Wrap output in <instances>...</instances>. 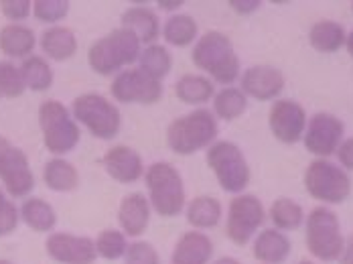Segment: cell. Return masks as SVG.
<instances>
[{
    "instance_id": "obj_1",
    "label": "cell",
    "mask_w": 353,
    "mask_h": 264,
    "mask_svg": "<svg viewBox=\"0 0 353 264\" xmlns=\"http://www.w3.org/2000/svg\"><path fill=\"white\" fill-rule=\"evenodd\" d=\"M191 61L197 70L205 72L213 81L223 88L232 85L240 77V57L232 39L221 31H208L195 41Z\"/></svg>"
},
{
    "instance_id": "obj_2",
    "label": "cell",
    "mask_w": 353,
    "mask_h": 264,
    "mask_svg": "<svg viewBox=\"0 0 353 264\" xmlns=\"http://www.w3.org/2000/svg\"><path fill=\"white\" fill-rule=\"evenodd\" d=\"M217 134L219 126L212 110L195 108L171 120V124L167 126V145L175 154L189 156L210 149L217 141Z\"/></svg>"
},
{
    "instance_id": "obj_3",
    "label": "cell",
    "mask_w": 353,
    "mask_h": 264,
    "mask_svg": "<svg viewBox=\"0 0 353 264\" xmlns=\"http://www.w3.org/2000/svg\"><path fill=\"white\" fill-rule=\"evenodd\" d=\"M142 43L139 37L120 27L100 37L88 51L90 68L100 76H118L120 72L128 70L134 61H139Z\"/></svg>"
},
{
    "instance_id": "obj_4",
    "label": "cell",
    "mask_w": 353,
    "mask_h": 264,
    "mask_svg": "<svg viewBox=\"0 0 353 264\" xmlns=\"http://www.w3.org/2000/svg\"><path fill=\"white\" fill-rule=\"evenodd\" d=\"M150 207L161 218H175L187 203V191L181 173L169 161H157L144 171Z\"/></svg>"
},
{
    "instance_id": "obj_5",
    "label": "cell",
    "mask_w": 353,
    "mask_h": 264,
    "mask_svg": "<svg viewBox=\"0 0 353 264\" xmlns=\"http://www.w3.org/2000/svg\"><path fill=\"white\" fill-rule=\"evenodd\" d=\"M39 126L43 132V145L55 156L73 151L79 145L81 132L73 114L59 100H45L39 106Z\"/></svg>"
},
{
    "instance_id": "obj_6",
    "label": "cell",
    "mask_w": 353,
    "mask_h": 264,
    "mask_svg": "<svg viewBox=\"0 0 353 264\" xmlns=\"http://www.w3.org/2000/svg\"><path fill=\"white\" fill-rule=\"evenodd\" d=\"M309 252L323 261L335 263L345 252V238L341 234L339 218L333 210L319 205L307 216V236H305Z\"/></svg>"
},
{
    "instance_id": "obj_7",
    "label": "cell",
    "mask_w": 353,
    "mask_h": 264,
    "mask_svg": "<svg viewBox=\"0 0 353 264\" xmlns=\"http://www.w3.org/2000/svg\"><path fill=\"white\" fill-rule=\"evenodd\" d=\"M205 161L223 191L240 195L250 185V165L236 143L215 141L205 152Z\"/></svg>"
},
{
    "instance_id": "obj_8",
    "label": "cell",
    "mask_w": 353,
    "mask_h": 264,
    "mask_svg": "<svg viewBox=\"0 0 353 264\" xmlns=\"http://www.w3.org/2000/svg\"><path fill=\"white\" fill-rule=\"evenodd\" d=\"M71 114L75 122L83 124L100 141H110L118 136L122 126V114L118 106L112 104V100H108L106 96L96 92L77 96L71 104Z\"/></svg>"
},
{
    "instance_id": "obj_9",
    "label": "cell",
    "mask_w": 353,
    "mask_h": 264,
    "mask_svg": "<svg viewBox=\"0 0 353 264\" xmlns=\"http://www.w3.org/2000/svg\"><path fill=\"white\" fill-rule=\"evenodd\" d=\"M305 187L313 199L335 205L343 203L350 197L352 179L347 171L341 169L339 165L327 159H317L305 171Z\"/></svg>"
},
{
    "instance_id": "obj_10",
    "label": "cell",
    "mask_w": 353,
    "mask_h": 264,
    "mask_svg": "<svg viewBox=\"0 0 353 264\" xmlns=\"http://www.w3.org/2000/svg\"><path fill=\"white\" fill-rule=\"evenodd\" d=\"M264 220H266V210L262 201L252 193H240L230 201L228 218H225V234L234 244L244 246L254 238V234L264 224Z\"/></svg>"
},
{
    "instance_id": "obj_11",
    "label": "cell",
    "mask_w": 353,
    "mask_h": 264,
    "mask_svg": "<svg viewBox=\"0 0 353 264\" xmlns=\"http://www.w3.org/2000/svg\"><path fill=\"white\" fill-rule=\"evenodd\" d=\"M112 98L120 104H142L152 106L163 98V83L146 76L141 68H130L114 76L110 85Z\"/></svg>"
},
{
    "instance_id": "obj_12",
    "label": "cell",
    "mask_w": 353,
    "mask_h": 264,
    "mask_svg": "<svg viewBox=\"0 0 353 264\" xmlns=\"http://www.w3.org/2000/svg\"><path fill=\"white\" fill-rule=\"evenodd\" d=\"M343 132L345 126L335 114L317 112L307 122V130L303 136L305 149L319 159H327L335 154L343 143Z\"/></svg>"
},
{
    "instance_id": "obj_13",
    "label": "cell",
    "mask_w": 353,
    "mask_h": 264,
    "mask_svg": "<svg viewBox=\"0 0 353 264\" xmlns=\"http://www.w3.org/2000/svg\"><path fill=\"white\" fill-rule=\"evenodd\" d=\"M268 126L276 141L284 145H294L305 136L307 112L294 100H276L268 112Z\"/></svg>"
},
{
    "instance_id": "obj_14",
    "label": "cell",
    "mask_w": 353,
    "mask_h": 264,
    "mask_svg": "<svg viewBox=\"0 0 353 264\" xmlns=\"http://www.w3.org/2000/svg\"><path fill=\"white\" fill-rule=\"evenodd\" d=\"M47 254L61 264H94L98 258L96 242L88 236H75L70 232H55L45 242Z\"/></svg>"
},
{
    "instance_id": "obj_15",
    "label": "cell",
    "mask_w": 353,
    "mask_h": 264,
    "mask_svg": "<svg viewBox=\"0 0 353 264\" xmlns=\"http://www.w3.org/2000/svg\"><path fill=\"white\" fill-rule=\"evenodd\" d=\"M0 181L8 195L27 197L35 187V175L31 171L25 151L10 147L0 159Z\"/></svg>"
},
{
    "instance_id": "obj_16",
    "label": "cell",
    "mask_w": 353,
    "mask_h": 264,
    "mask_svg": "<svg viewBox=\"0 0 353 264\" xmlns=\"http://www.w3.org/2000/svg\"><path fill=\"white\" fill-rule=\"evenodd\" d=\"M284 83L286 79L281 70L272 65H252L242 74L240 90L250 98L268 102V100H274L283 92Z\"/></svg>"
},
{
    "instance_id": "obj_17",
    "label": "cell",
    "mask_w": 353,
    "mask_h": 264,
    "mask_svg": "<svg viewBox=\"0 0 353 264\" xmlns=\"http://www.w3.org/2000/svg\"><path fill=\"white\" fill-rule=\"evenodd\" d=\"M104 169L106 173L118 183H137L139 179L144 177V161H142L141 152L134 151L132 147L126 145H116L112 149H108L104 159Z\"/></svg>"
},
{
    "instance_id": "obj_18",
    "label": "cell",
    "mask_w": 353,
    "mask_h": 264,
    "mask_svg": "<svg viewBox=\"0 0 353 264\" xmlns=\"http://www.w3.org/2000/svg\"><path fill=\"white\" fill-rule=\"evenodd\" d=\"M150 201L144 193H128L118 205V224L126 238H139L150 224Z\"/></svg>"
},
{
    "instance_id": "obj_19",
    "label": "cell",
    "mask_w": 353,
    "mask_h": 264,
    "mask_svg": "<svg viewBox=\"0 0 353 264\" xmlns=\"http://www.w3.org/2000/svg\"><path fill=\"white\" fill-rule=\"evenodd\" d=\"M213 256V242L199 230L185 232L176 240L171 264H210Z\"/></svg>"
},
{
    "instance_id": "obj_20",
    "label": "cell",
    "mask_w": 353,
    "mask_h": 264,
    "mask_svg": "<svg viewBox=\"0 0 353 264\" xmlns=\"http://www.w3.org/2000/svg\"><path fill=\"white\" fill-rule=\"evenodd\" d=\"M292 244L288 236L276 227L262 230L252 246V254L258 263L262 264H283L290 256Z\"/></svg>"
},
{
    "instance_id": "obj_21",
    "label": "cell",
    "mask_w": 353,
    "mask_h": 264,
    "mask_svg": "<svg viewBox=\"0 0 353 264\" xmlns=\"http://www.w3.org/2000/svg\"><path fill=\"white\" fill-rule=\"evenodd\" d=\"M122 27L132 31L142 45H152L157 43V39L161 37V21L157 17V12L148 6H130L122 12Z\"/></svg>"
},
{
    "instance_id": "obj_22",
    "label": "cell",
    "mask_w": 353,
    "mask_h": 264,
    "mask_svg": "<svg viewBox=\"0 0 353 264\" xmlns=\"http://www.w3.org/2000/svg\"><path fill=\"white\" fill-rule=\"evenodd\" d=\"M39 45H41V51L53 61H68L77 51L75 33L61 25H53V27L45 29L41 33Z\"/></svg>"
},
{
    "instance_id": "obj_23",
    "label": "cell",
    "mask_w": 353,
    "mask_h": 264,
    "mask_svg": "<svg viewBox=\"0 0 353 264\" xmlns=\"http://www.w3.org/2000/svg\"><path fill=\"white\" fill-rule=\"evenodd\" d=\"M37 39L31 27L21 23H8L0 29V51L8 57H31Z\"/></svg>"
},
{
    "instance_id": "obj_24",
    "label": "cell",
    "mask_w": 353,
    "mask_h": 264,
    "mask_svg": "<svg viewBox=\"0 0 353 264\" xmlns=\"http://www.w3.org/2000/svg\"><path fill=\"white\" fill-rule=\"evenodd\" d=\"M185 216H187V224L189 226L203 232V230H212V227H215L221 222L223 207H221V201L217 197L197 195V197H193L187 203Z\"/></svg>"
},
{
    "instance_id": "obj_25",
    "label": "cell",
    "mask_w": 353,
    "mask_h": 264,
    "mask_svg": "<svg viewBox=\"0 0 353 264\" xmlns=\"http://www.w3.org/2000/svg\"><path fill=\"white\" fill-rule=\"evenodd\" d=\"M175 96L183 104L199 106L208 104L215 96L213 81L201 74H185L175 81Z\"/></svg>"
},
{
    "instance_id": "obj_26",
    "label": "cell",
    "mask_w": 353,
    "mask_h": 264,
    "mask_svg": "<svg viewBox=\"0 0 353 264\" xmlns=\"http://www.w3.org/2000/svg\"><path fill=\"white\" fill-rule=\"evenodd\" d=\"M43 181L51 191L57 193H70L79 185V173L75 169V165L70 163L68 159L55 156L51 159L45 169H43Z\"/></svg>"
},
{
    "instance_id": "obj_27",
    "label": "cell",
    "mask_w": 353,
    "mask_h": 264,
    "mask_svg": "<svg viewBox=\"0 0 353 264\" xmlns=\"http://www.w3.org/2000/svg\"><path fill=\"white\" fill-rule=\"evenodd\" d=\"M161 35L173 47H189L199 39V25L191 14H171L163 23Z\"/></svg>"
},
{
    "instance_id": "obj_28",
    "label": "cell",
    "mask_w": 353,
    "mask_h": 264,
    "mask_svg": "<svg viewBox=\"0 0 353 264\" xmlns=\"http://www.w3.org/2000/svg\"><path fill=\"white\" fill-rule=\"evenodd\" d=\"M347 33L335 21H319L309 31V43L319 53H335L345 47Z\"/></svg>"
},
{
    "instance_id": "obj_29",
    "label": "cell",
    "mask_w": 353,
    "mask_h": 264,
    "mask_svg": "<svg viewBox=\"0 0 353 264\" xmlns=\"http://www.w3.org/2000/svg\"><path fill=\"white\" fill-rule=\"evenodd\" d=\"M19 212L21 220L35 232H51L57 224V214L53 205L41 197H27Z\"/></svg>"
},
{
    "instance_id": "obj_30",
    "label": "cell",
    "mask_w": 353,
    "mask_h": 264,
    "mask_svg": "<svg viewBox=\"0 0 353 264\" xmlns=\"http://www.w3.org/2000/svg\"><path fill=\"white\" fill-rule=\"evenodd\" d=\"M248 108V96L234 85L221 88L219 92H215L213 96V116L225 122H234L236 118H240L246 112Z\"/></svg>"
},
{
    "instance_id": "obj_31",
    "label": "cell",
    "mask_w": 353,
    "mask_h": 264,
    "mask_svg": "<svg viewBox=\"0 0 353 264\" xmlns=\"http://www.w3.org/2000/svg\"><path fill=\"white\" fill-rule=\"evenodd\" d=\"M139 68L146 76L163 81V77L169 76L173 70V55L165 45H159V43L146 45V47H142Z\"/></svg>"
},
{
    "instance_id": "obj_32",
    "label": "cell",
    "mask_w": 353,
    "mask_h": 264,
    "mask_svg": "<svg viewBox=\"0 0 353 264\" xmlns=\"http://www.w3.org/2000/svg\"><path fill=\"white\" fill-rule=\"evenodd\" d=\"M268 216H270L274 227L281 230V232L296 230V227L303 226V222L307 220L305 218V210L301 207V203H296L294 199H288V197L274 199L272 205H270Z\"/></svg>"
},
{
    "instance_id": "obj_33",
    "label": "cell",
    "mask_w": 353,
    "mask_h": 264,
    "mask_svg": "<svg viewBox=\"0 0 353 264\" xmlns=\"http://www.w3.org/2000/svg\"><path fill=\"white\" fill-rule=\"evenodd\" d=\"M21 74L25 79V85L33 92H45L53 85V70L47 63V59L31 55L27 59H23L21 63Z\"/></svg>"
},
{
    "instance_id": "obj_34",
    "label": "cell",
    "mask_w": 353,
    "mask_h": 264,
    "mask_svg": "<svg viewBox=\"0 0 353 264\" xmlns=\"http://www.w3.org/2000/svg\"><path fill=\"white\" fill-rule=\"evenodd\" d=\"M126 250H128V238L122 230L108 227V230H102L96 238V252L98 256L106 261L124 258Z\"/></svg>"
},
{
    "instance_id": "obj_35",
    "label": "cell",
    "mask_w": 353,
    "mask_h": 264,
    "mask_svg": "<svg viewBox=\"0 0 353 264\" xmlns=\"http://www.w3.org/2000/svg\"><path fill=\"white\" fill-rule=\"evenodd\" d=\"M0 90L4 98H19L27 90L21 70L10 61H0Z\"/></svg>"
},
{
    "instance_id": "obj_36",
    "label": "cell",
    "mask_w": 353,
    "mask_h": 264,
    "mask_svg": "<svg viewBox=\"0 0 353 264\" xmlns=\"http://www.w3.org/2000/svg\"><path fill=\"white\" fill-rule=\"evenodd\" d=\"M70 2L68 0H35L33 14L41 23H59L68 17Z\"/></svg>"
},
{
    "instance_id": "obj_37",
    "label": "cell",
    "mask_w": 353,
    "mask_h": 264,
    "mask_svg": "<svg viewBox=\"0 0 353 264\" xmlns=\"http://www.w3.org/2000/svg\"><path fill=\"white\" fill-rule=\"evenodd\" d=\"M124 264H161V254L150 242L137 240L128 244V250L124 254Z\"/></svg>"
},
{
    "instance_id": "obj_38",
    "label": "cell",
    "mask_w": 353,
    "mask_h": 264,
    "mask_svg": "<svg viewBox=\"0 0 353 264\" xmlns=\"http://www.w3.org/2000/svg\"><path fill=\"white\" fill-rule=\"evenodd\" d=\"M21 222V212L19 207L0 191V238L12 234Z\"/></svg>"
},
{
    "instance_id": "obj_39",
    "label": "cell",
    "mask_w": 353,
    "mask_h": 264,
    "mask_svg": "<svg viewBox=\"0 0 353 264\" xmlns=\"http://www.w3.org/2000/svg\"><path fill=\"white\" fill-rule=\"evenodd\" d=\"M0 10L8 21L21 23L25 19H29V14L33 12V2H29V0H0Z\"/></svg>"
},
{
    "instance_id": "obj_40",
    "label": "cell",
    "mask_w": 353,
    "mask_h": 264,
    "mask_svg": "<svg viewBox=\"0 0 353 264\" xmlns=\"http://www.w3.org/2000/svg\"><path fill=\"white\" fill-rule=\"evenodd\" d=\"M337 159H339V165L347 171H353V136L352 139H345L339 149H337Z\"/></svg>"
},
{
    "instance_id": "obj_41",
    "label": "cell",
    "mask_w": 353,
    "mask_h": 264,
    "mask_svg": "<svg viewBox=\"0 0 353 264\" xmlns=\"http://www.w3.org/2000/svg\"><path fill=\"white\" fill-rule=\"evenodd\" d=\"M228 4L238 14H252L260 8V0H230Z\"/></svg>"
},
{
    "instance_id": "obj_42",
    "label": "cell",
    "mask_w": 353,
    "mask_h": 264,
    "mask_svg": "<svg viewBox=\"0 0 353 264\" xmlns=\"http://www.w3.org/2000/svg\"><path fill=\"white\" fill-rule=\"evenodd\" d=\"M157 4L161 10H179L185 2L183 0H159Z\"/></svg>"
},
{
    "instance_id": "obj_43",
    "label": "cell",
    "mask_w": 353,
    "mask_h": 264,
    "mask_svg": "<svg viewBox=\"0 0 353 264\" xmlns=\"http://www.w3.org/2000/svg\"><path fill=\"white\" fill-rule=\"evenodd\" d=\"M343 263L347 264V263H352L353 261V238H350V242L345 244V252H343Z\"/></svg>"
},
{
    "instance_id": "obj_44",
    "label": "cell",
    "mask_w": 353,
    "mask_h": 264,
    "mask_svg": "<svg viewBox=\"0 0 353 264\" xmlns=\"http://www.w3.org/2000/svg\"><path fill=\"white\" fill-rule=\"evenodd\" d=\"M210 264H242L238 258H234V256H221V258H217V261H213Z\"/></svg>"
},
{
    "instance_id": "obj_45",
    "label": "cell",
    "mask_w": 353,
    "mask_h": 264,
    "mask_svg": "<svg viewBox=\"0 0 353 264\" xmlns=\"http://www.w3.org/2000/svg\"><path fill=\"white\" fill-rule=\"evenodd\" d=\"M10 147H12V145H10V143H8V139H6V136H2V134H0V159H2V154H4V152L8 151V149H10Z\"/></svg>"
},
{
    "instance_id": "obj_46",
    "label": "cell",
    "mask_w": 353,
    "mask_h": 264,
    "mask_svg": "<svg viewBox=\"0 0 353 264\" xmlns=\"http://www.w3.org/2000/svg\"><path fill=\"white\" fill-rule=\"evenodd\" d=\"M345 47H347V53L353 57V31L347 35V41H345Z\"/></svg>"
},
{
    "instance_id": "obj_47",
    "label": "cell",
    "mask_w": 353,
    "mask_h": 264,
    "mask_svg": "<svg viewBox=\"0 0 353 264\" xmlns=\"http://www.w3.org/2000/svg\"><path fill=\"white\" fill-rule=\"evenodd\" d=\"M0 264H14V263H10V261H6V258H0Z\"/></svg>"
},
{
    "instance_id": "obj_48",
    "label": "cell",
    "mask_w": 353,
    "mask_h": 264,
    "mask_svg": "<svg viewBox=\"0 0 353 264\" xmlns=\"http://www.w3.org/2000/svg\"><path fill=\"white\" fill-rule=\"evenodd\" d=\"M299 264H315V263H311V261H301Z\"/></svg>"
},
{
    "instance_id": "obj_49",
    "label": "cell",
    "mask_w": 353,
    "mask_h": 264,
    "mask_svg": "<svg viewBox=\"0 0 353 264\" xmlns=\"http://www.w3.org/2000/svg\"><path fill=\"white\" fill-rule=\"evenodd\" d=\"M0 98H4V96H2V90H0Z\"/></svg>"
},
{
    "instance_id": "obj_50",
    "label": "cell",
    "mask_w": 353,
    "mask_h": 264,
    "mask_svg": "<svg viewBox=\"0 0 353 264\" xmlns=\"http://www.w3.org/2000/svg\"><path fill=\"white\" fill-rule=\"evenodd\" d=\"M352 10H353V2H352Z\"/></svg>"
},
{
    "instance_id": "obj_51",
    "label": "cell",
    "mask_w": 353,
    "mask_h": 264,
    "mask_svg": "<svg viewBox=\"0 0 353 264\" xmlns=\"http://www.w3.org/2000/svg\"><path fill=\"white\" fill-rule=\"evenodd\" d=\"M347 264H353V261H352V263H347Z\"/></svg>"
}]
</instances>
